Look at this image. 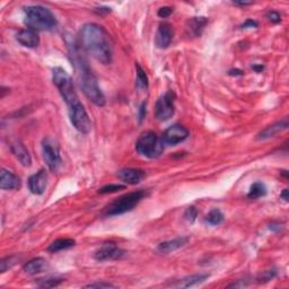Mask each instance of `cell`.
Listing matches in <instances>:
<instances>
[{"instance_id":"2","label":"cell","mask_w":289,"mask_h":289,"mask_svg":"<svg viewBox=\"0 0 289 289\" xmlns=\"http://www.w3.org/2000/svg\"><path fill=\"white\" fill-rule=\"evenodd\" d=\"M68 48L69 55H70L71 62L75 67L76 75H77L79 86H81L83 93L96 106H104L106 103L105 96L101 89L96 76L94 75L83 53H81L77 44L72 42L68 45Z\"/></svg>"},{"instance_id":"24","label":"cell","mask_w":289,"mask_h":289,"mask_svg":"<svg viewBox=\"0 0 289 289\" xmlns=\"http://www.w3.org/2000/svg\"><path fill=\"white\" fill-rule=\"evenodd\" d=\"M267 192L268 191L266 184L262 182H255L251 186L248 193V198L249 199H259V198L267 196Z\"/></svg>"},{"instance_id":"18","label":"cell","mask_w":289,"mask_h":289,"mask_svg":"<svg viewBox=\"0 0 289 289\" xmlns=\"http://www.w3.org/2000/svg\"><path fill=\"white\" fill-rule=\"evenodd\" d=\"M288 128V118H284L283 120L277 121L273 124L268 125L266 129H263L262 131L257 135V139L259 140H266V139H270L274 137V136L279 134V132L286 130Z\"/></svg>"},{"instance_id":"10","label":"cell","mask_w":289,"mask_h":289,"mask_svg":"<svg viewBox=\"0 0 289 289\" xmlns=\"http://www.w3.org/2000/svg\"><path fill=\"white\" fill-rule=\"evenodd\" d=\"M124 254V251L120 249L116 243L107 242L104 243L102 246H100V248L95 251V253H94V259L100 261V262L120 260L121 257H123Z\"/></svg>"},{"instance_id":"1","label":"cell","mask_w":289,"mask_h":289,"mask_svg":"<svg viewBox=\"0 0 289 289\" xmlns=\"http://www.w3.org/2000/svg\"><path fill=\"white\" fill-rule=\"evenodd\" d=\"M81 44L84 51L102 65H110L113 58V45L109 33L95 23L85 24L81 30Z\"/></svg>"},{"instance_id":"13","label":"cell","mask_w":289,"mask_h":289,"mask_svg":"<svg viewBox=\"0 0 289 289\" xmlns=\"http://www.w3.org/2000/svg\"><path fill=\"white\" fill-rule=\"evenodd\" d=\"M48 186V174L45 170H40L39 172L33 174L29 179V187L31 192L34 194H43Z\"/></svg>"},{"instance_id":"36","label":"cell","mask_w":289,"mask_h":289,"mask_svg":"<svg viewBox=\"0 0 289 289\" xmlns=\"http://www.w3.org/2000/svg\"><path fill=\"white\" fill-rule=\"evenodd\" d=\"M269 228L270 231H272L274 233H279L281 229H283V226H281L279 222H271L269 225Z\"/></svg>"},{"instance_id":"38","label":"cell","mask_w":289,"mask_h":289,"mask_svg":"<svg viewBox=\"0 0 289 289\" xmlns=\"http://www.w3.org/2000/svg\"><path fill=\"white\" fill-rule=\"evenodd\" d=\"M280 197H281V199H284L285 201H286V203H288V200H289V197H288V189H285V190L283 191V193L280 194Z\"/></svg>"},{"instance_id":"15","label":"cell","mask_w":289,"mask_h":289,"mask_svg":"<svg viewBox=\"0 0 289 289\" xmlns=\"http://www.w3.org/2000/svg\"><path fill=\"white\" fill-rule=\"evenodd\" d=\"M117 176L122 181V182L135 186V184L140 183L146 177V172L139 169H122L117 173Z\"/></svg>"},{"instance_id":"7","label":"cell","mask_w":289,"mask_h":289,"mask_svg":"<svg viewBox=\"0 0 289 289\" xmlns=\"http://www.w3.org/2000/svg\"><path fill=\"white\" fill-rule=\"evenodd\" d=\"M42 153H43V159L49 170L52 172H57L62 165L60 149L57 141L51 137H45L42 141Z\"/></svg>"},{"instance_id":"30","label":"cell","mask_w":289,"mask_h":289,"mask_svg":"<svg viewBox=\"0 0 289 289\" xmlns=\"http://www.w3.org/2000/svg\"><path fill=\"white\" fill-rule=\"evenodd\" d=\"M276 276H277V271L274 269L266 270V271H263V272L261 273L259 277H257V283H259V284L268 283V281L272 280Z\"/></svg>"},{"instance_id":"23","label":"cell","mask_w":289,"mask_h":289,"mask_svg":"<svg viewBox=\"0 0 289 289\" xmlns=\"http://www.w3.org/2000/svg\"><path fill=\"white\" fill-rule=\"evenodd\" d=\"M75 244H76L75 239L72 238H59L51 243L50 246L48 248V251L51 253H57V252H60V251L70 249L72 246H75Z\"/></svg>"},{"instance_id":"37","label":"cell","mask_w":289,"mask_h":289,"mask_svg":"<svg viewBox=\"0 0 289 289\" xmlns=\"http://www.w3.org/2000/svg\"><path fill=\"white\" fill-rule=\"evenodd\" d=\"M145 116H146V103H142L140 109H139V119H140V121L144 120Z\"/></svg>"},{"instance_id":"25","label":"cell","mask_w":289,"mask_h":289,"mask_svg":"<svg viewBox=\"0 0 289 289\" xmlns=\"http://www.w3.org/2000/svg\"><path fill=\"white\" fill-rule=\"evenodd\" d=\"M224 214H222L219 209L215 208L209 211V214L206 216V218H204V222L210 226H217L221 224V222L224 221Z\"/></svg>"},{"instance_id":"29","label":"cell","mask_w":289,"mask_h":289,"mask_svg":"<svg viewBox=\"0 0 289 289\" xmlns=\"http://www.w3.org/2000/svg\"><path fill=\"white\" fill-rule=\"evenodd\" d=\"M123 189H125V186H121V184H107V186L102 187L101 189H99V193L100 194L114 193Z\"/></svg>"},{"instance_id":"4","label":"cell","mask_w":289,"mask_h":289,"mask_svg":"<svg viewBox=\"0 0 289 289\" xmlns=\"http://www.w3.org/2000/svg\"><path fill=\"white\" fill-rule=\"evenodd\" d=\"M136 151L139 155L147 158H158L164 152V142L162 137L154 131H145L139 136L136 142Z\"/></svg>"},{"instance_id":"17","label":"cell","mask_w":289,"mask_h":289,"mask_svg":"<svg viewBox=\"0 0 289 289\" xmlns=\"http://www.w3.org/2000/svg\"><path fill=\"white\" fill-rule=\"evenodd\" d=\"M189 238L187 236H181V238H176L173 239H170V241H165L159 243L157 246V252L159 254H170L175 252L181 248H183L184 245L187 244L189 242Z\"/></svg>"},{"instance_id":"35","label":"cell","mask_w":289,"mask_h":289,"mask_svg":"<svg viewBox=\"0 0 289 289\" xmlns=\"http://www.w3.org/2000/svg\"><path fill=\"white\" fill-rule=\"evenodd\" d=\"M259 26V24H257L256 20L254 19H248L245 23H243L241 25V29L243 30H246V29H256V27Z\"/></svg>"},{"instance_id":"16","label":"cell","mask_w":289,"mask_h":289,"mask_svg":"<svg viewBox=\"0 0 289 289\" xmlns=\"http://www.w3.org/2000/svg\"><path fill=\"white\" fill-rule=\"evenodd\" d=\"M16 40L19 44H22L23 47L26 48H36L40 44V37L36 31L26 29L19 31L16 34Z\"/></svg>"},{"instance_id":"11","label":"cell","mask_w":289,"mask_h":289,"mask_svg":"<svg viewBox=\"0 0 289 289\" xmlns=\"http://www.w3.org/2000/svg\"><path fill=\"white\" fill-rule=\"evenodd\" d=\"M189 137V130L181 124H173L166 129L162 136L164 145L175 146L181 144Z\"/></svg>"},{"instance_id":"34","label":"cell","mask_w":289,"mask_h":289,"mask_svg":"<svg viewBox=\"0 0 289 289\" xmlns=\"http://www.w3.org/2000/svg\"><path fill=\"white\" fill-rule=\"evenodd\" d=\"M116 286L110 283H104V281H101V283H93V284H89L85 286V288H114Z\"/></svg>"},{"instance_id":"5","label":"cell","mask_w":289,"mask_h":289,"mask_svg":"<svg viewBox=\"0 0 289 289\" xmlns=\"http://www.w3.org/2000/svg\"><path fill=\"white\" fill-rule=\"evenodd\" d=\"M52 81H53L55 87L60 92L66 104L68 105V109L81 102L77 96V93L75 90L72 78L65 69L60 67L54 68L53 71H52Z\"/></svg>"},{"instance_id":"8","label":"cell","mask_w":289,"mask_h":289,"mask_svg":"<svg viewBox=\"0 0 289 289\" xmlns=\"http://www.w3.org/2000/svg\"><path fill=\"white\" fill-rule=\"evenodd\" d=\"M69 117H70L72 125L81 134L87 135L92 130V121H90L89 116L87 114L85 107L81 102L69 107Z\"/></svg>"},{"instance_id":"12","label":"cell","mask_w":289,"mask_h":289,"mask_svg":"<svg viewBox=\"0 0 289 289\" xmlns=\"http://www.w3.org/2000/svg\"><path fill=\"white\" fill-rule=\"evenodd\" d=\"M174 36L173 27L169 23H162L158 26L155 36V44L158 49H167L172 43Z\"/></svg>"},{"instance_id":"41","label":"cell","mask_w":289,"mask_h":289,"mask_svg":"<svg viewBox=\"0 0 289 289\" xmlns=\"http://www.w3.org/2000/svg\"><path fill=\"white\" fill-rule=\"evenodd\" d=\"M234 5H236V6H249V5H252V2H246V1H234Z\"/></svg>"},{"instance_id":"26","label":"cell","mask_w":289,"mask_h":289,"mask_svg":"<svg viewBox=\"0 0 289 289\" xmlns=\"http://www.w3.org/2000/svg\"><path fill=\"white\" fill-rule=\"evenodd\" d=\"M136 74H137V79H136L137 88L140 90H147L149 85L147 74H146V71L138 64L136 65Z\"/></svg>"},{"instance_id":"40","label":"cell","mask_w":289,"mask_h":289,"mask_svg":"<svg viewBox=\"0 0 289 289\" xmlns=\"http://www.w3.org/2000/svg\"><path fill=\"white\" fill-rule=\"evenodd\" d=\"M95 12L96 13H99V14H107V13H110L111 12V9L110 8H99V9H95Z\"/></svg>"},{"instance_id":"20","label":"cell","mask_w":289,"mask_h":289,"mask_svg":"<svg viewBox=\"0 0 289 289\" xmlns=\"http://www.w3.org/2000/svg\"><path fill=\"white\" fill-rule=\"evenodd\" d=\"M49 263L48 261L43 259V257H35L32 259L29 262L24 264L23 271L30 276H35L37 273L44 272L45 270H48Z\"/></svg>"},{"instance_id":"22","label":"cell","mask_w":289,"mask_h":289,"mask_svg":"<svg viewBox=\"0 0 289 289\" xmlns=\"http://www.w3.org/2000/svg\"><path fill=\"white\" fill-rule=\"evenodd\" d=\"M207 23L208 19L206 17H192V18L189 20L187 30H189V32L192 34L193 36H200L204 26L207 25Z\"/></svg>"},{"instance_id":"19","label":"cell","mask_w":289,"mask_h":289,"mask_svg":"<svg viewBox=\"0 0 289 289\" xmlns=\"http://www.w3.org/2000/svg\"><path fill=\"white\" fill-rule=\"evenodd\" d=\"M22 186L20 179L16 174L7 170H1L0 174V187L2 190H17Z\"/></svg>"},{"instance_id":"27","label":"cell","mask_w":289,"mask_h":289,"mask_svg":"<svg viewBox=\"0 0 289 289\" xmlns=\"http://www.w3.org/2000/svg\"><path fill=\"white\" fill-rule=\"evenodd\" d=\"M62 278H45V279L37 280V286L41 288H53L64 283Z\"/></svg>"},{"instance_id":"9","label":"cell","mask_w":289,"mask_h":289,"mask_svg":"<svg viewBox=\"0 0 289 289\" xmlns=\"http://www.w3.org/2000/svg\"><path fill=\"white\" fill-rule=\"evenodd\" d=\"M175 94L173 90H167L156 102L155 114L159 121L170 119L175 113Z\"/></svg>"},{"instance_id":"39","label":"cell","mask_w":289,"mask_h":289,"mask_svg":"<svg viewBox=\"0 0 289 289\" xmlns=\"http://www.w3.org/2000/svg\"><path fill=\"white\" fill-rule=\"evenodd\" d=\"M229 75L231 76H242L243 75V72L241 71V70H238V69H236V70H234V69H233V70H229V72H228Z\"/></svg>"},{"instance_id":"21","label":"cell","mask_w":289,"mask_h":289,"mask_svg":"<svg viewBox=\"0 0 289 289\" xmlns=\"http://www.w3.org/2000/svg\"><path fill=\"white\" fill-rule=\"evenodd\" d=\"M209 278V274L207 273H199V274H192V276H187L183 279L177 281L175 285L176 287L181 288H190L193 286H197V285H200L206 281Z\"/></svg>"},{"instance_id":"33","label":"cell","mask_w":289,"mask_h":289,"mask_svg":"<svg viewBox=\"0 0 289 289\" xmlns=\"http://www.w3.org/2000/svg\"><path fill=\"white\" fill-rule=\"evenodd\" d=\"M173 13V8L172 7H162V8L158 9V16L161 17V18H167V17H170V15H172Z\"/></svg>"},{"instance_id":"28","label":"cell","mask_w":289,"mask_h":289,"mask_svg":"<svg viewBox=\"0 0 289 289\" xmlns=\"http://www.w3.org/2000/svg\"><path fill=\"white\" fill-rule=\"evenodd\" d=\"M16 262H17V256L15 255L3 257V259L0 261V272L1 273L6 272L7 270L15 266Z\"/></svg>"},{"instance_id":"32","label":"cell","mask_w":289,"mask_h":289,"mask_svg":"<svg viewBox=\"0 0 289 289\" xmlns=\"http://www.w3.org/2000/svg\"><path fill=\"white\" fill-rule=\"evenodd\" d=\"M267 17L271 23H274V24L280 23L281 20V15L278 12H276V10H270V12H268Z\"/></svg>"},{"instance_id":"31","label":"cell","mask_w":289,"mask_h":289,"mask_svg":"<svg viewBox=\"0 0 289 289\" xmlns=\"http://www.w3.org/2000/svg\"><path fill=\"white\" fill-rule=\"evenodd\" d=\"M197 217H198V210H197V208L193 207V206L187 208L186 210V212H184V218H186L189 222H191V224L194 222V221H196Z\"/></svg>"},{"instance_id":"3","label":"cell","mask_w":289,"mask_h":289,"mask_svg":"<svg viewBox=\"0 0 289 289\" xmlns=\"http://www.w3.org/2000/svg\"><path fill=\"white\" fill-rule=\"evenodd\" d=\"M25 19L27 27L34 31H51L57 26V18L50 9L40 5L25 7Z\"/></svg>"},{"instance_id":"14","label":"cell","mask_w":289,"mask_h":289,"mask_svg":"<svg viewBox=\"0 0 289 289\" xmlns=\"http://www.w3.org/2000/svg\"><path fill=\"white\" fill-rule=\"evenodd\" d=\"M10 149H12L14 156L18 159V162L23 166L29 167L32 165V158H31L30 153L25 147V145L19 139H14V140L10 141Z\"/></svg>"},{"instance_id":"6","label":"cell","mask_w":289,"mask_h":289,"mask_svg":"<svg viewBox=\"0 0 289 289\" xmlns=\"http://www.w3.org/2000/svg\"><path fill=\"white\" fill-rule=\"evenodd\" d=\"M146 196H147V192L145 190H138L123 194V196L118 198L105 208L104 215L106 217H112V216L125 214V212L132 210Z\"/></svg>"},{"instance_id":"42","label":"cell","mask_w":289,"mask_h":289,"mask_svg":"<svg viewBox=\"0 0 289 289\" xmlns=\"http://www.w3.org/2000/svg\"><path fill=\"white\" fill-rule=\"evenodd\" d=\"M253 69L255 71H257V72H260V71H262L263 70V66H261V65H259V66H253Z\"/></svg>"}]
</instances>
